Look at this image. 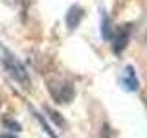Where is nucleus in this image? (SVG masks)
I'll list each match as a JSON object with an SVG mask.
<instances>
[{"mask_svg":"<svg viewBox=\"0 0 147 138\" xmlns=\"http://www.w3.org/2000/svg\"><path fill=\"white\" fill-rule=\"evenodd\" d=\"M2 61H4V66H6L9 77L15 79L22 89L30 90L31 89V79H30V74H28L24 64L18 61L13 53H9V52H4V59H2Z\"/></svg>","mask_w":147,"mask_h":138,"instance_id":"1","label":"nucleus"},{"mask_svg":"<svg viewBox=\"0 0 147 138\" xmlns=\"http://www.w3.org/2000/svg\"><path fill=\"white\" fill-rule=\"evenodd\" d=\"M48 90L52 94V98L57 103H70L76 96V89L70 81L61 79V77H53L48 81Z\"/></svg>","mask_w":147,"mask_h":138,"instance_id":"2","label":"nucleus"},{"mask_svg":"<svg viewBox=\"0 0 147 138\" xmlns=\"http://www.w3.org/2000/svg\"><path fill=\"white\" fill-rule=\"evenodd\" d=\"M129 39H131V26L116 28V30H114V35H112V41H114L112 50H114V53H121L123 50L127 48Z\"/></svg>","mask_w":147,"mask_h":138,"instance_id":"3","label":"nucleus"},{"mask_svg":"<svg viewBox=\"0 0 147 138\" xmlns=\"http://www.w3.org/2000/svg\"><path fill=\"white\" fill-rule=\"evenodd\" d=\"M119 81H121V87L127 92H136L138 89H140V81H138V76H136V72H134L132 66H125V70H123Z\"/></svg>","mask_w":147,"mask_h":138,"instance_id":"4","label":"nucleus"},{"mask_svg":"<svg viewBox=\"0 0 147 138\" xmlns=\"http://www.w3.org/2000/svg\"><path fill=\"white\" fill-rule=\"evenodd\" d=\"M81 18H83V9L79 6H72L70 9H68V13H66V24H68L70 30H76V28L79 26Z\"/></svg>","mask_w":147,"mask_h":138,"instance_id":"5","label":"nucleus"},{"mask_svg":"<svg viewBox=\"0 0 147 138\" xmlns=\"http://www.w3.org/2000/svg\"><path fill=\"white\" fill-rule=\"evenodd\" d=\"M101 35H103V39H107V41H112V35H114L112 20H110V17L107 13H103V17H101Z\"/></svg>","mask_w":147,"mask_h":138,"instance_id":"6","label":"nucleus"},{"mask_svg":"<svg viewBox=\"0 0 147 138\" xmlns=\"http://www.w3.org/2000/svg\"><path fill=\"white\" fill-rule=\"evenodd\" d=\"M44 110L50 114V120H52V122H55L59 127H64V120L61 118V114H59V112H55V110H52L50 107H44Z\"/></svg>","mask_w":147,"mask_h":138,"instance_id":"7","label":"nucleus"},{"mask_svg":"<svg viewBox=\"0 0 147 138\" xmlns=\"http://www.w3.org/2000/svg\"><path fill=\"white\" fill-rule=\"evenodd\" d=\"M35 118H37V120H39V122H40V125H42V127H44V131H46V133H48V135H50V136H55V133L52 131V129H50V125H48V123H46V122H44V120H42V116H40V114H39V112H35Z\"/></svg>","mask_w":147,"mask_h":138,"instance_id":"8","label":"nucleus"},{"mask_svg":"<svg viewBox=\"0 0 147 138\" xmlns=\"http://www.w3.org/2000/svg\"><path fill=\"white\" fill-rule=\"evenodd\" d=\"M4 125H6V127H11V129H15V131H20V125H18L17 122H13V120H4Z\"/></svg>","mask_w":147,"mask_h":138,"instance_id":"9","label":"nucleus"}]
</instances>
